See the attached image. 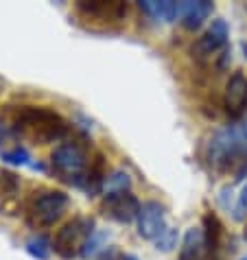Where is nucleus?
<instances>
[{"label":"nucleus","mask_w":247,"mask_h":260,"mask_svg":"<svg viewBox=\"0 0 247 260\" xmlns=\"http://www.w3.org/2000/svg\"><path fill=\"white\" fill-rule=\"evenodd\" d=\"M201 157L214 173H232L234 182L247 179V134L243 127L228 125L210 134L201 147Z\"/></svg>","instance_id":"obj_1"},{"label":"nucleus","mask_w":247,"mask_h":260,"mask_svg":"<svg viewBox=\"0 0 247 260\" xmlns=\"http://www.w3.org/2000/svg\"><path fill=\"white\" fill-rule=\"evenodd\" d=\"M13 129L18 138H26L35 144L59 142L70 134L68 120L44 105L18 107V112L13 114Z\"/></svg>","instance_id":"obj_2"},{"label":"nucleus","mask_w":247,"mask_h":260,"mask_svg":"<svg viewBox=\"0 0 247 260\" xmlns=\"http://www.w3.org/2000/svg\"><path fill=\"white\" fill-rule=\"evenodd\" d=\"M50 166H53V173L61 182L81 190L85 173H88L90 166L88 151L79 140H64L50 151Z\"/></svg>","instance_id":"obj_3"},{"label":"nucleus","mask_w":247,"mask_h":260,"mask_svg":"<svg viewBox=\"0 0 247 260\" xmlns=\"http://www.w3.org/2000/svg\"><path fill=\"white\" fill-rule=\"evenodd\" d=\"M97 232V223L92 216H75L66 221L53 236V251L61 260H75L81 256L85 243Z\"/></svg>","instance_id":"obj_4"},{"label":"nucleus","mask_w":247,"mask_h":260,"mask_svg":"<svg viewBox=\"0 0 247 260\" xmlns=\"http://www.w3.org/2000/svg\"><path fill=\"white\" fill-rule=\"evenodd\" d=\"M70 206V197L64 190H40L28 204L26 223L35 230L50 228L66 214Z\"/></svg>","instance_id":"obj_5"},{"label":"nucleus","mask_w":247,"mask_h":260,"mask_svg":"<svg viewBox=\"0 0 247 260\" xmlns=\"http://www.w3.org/2000/svg\"><path fill=\"white\" fill-rule=\"evenodd\" d=\"M140 201L132 190H122V192H107L103 201H101V212L107 219H112L120 225H129L136 223L138 212H140Z\"/></svg>","instance_id":"obj_6"},{"label":"nucleus","mask_w":247,"mask_h":260,"mask_svg":"<svg viewBox=\"0 0 247 260\" xmlns=\"http://www.w3.org/2000/svg\"><path fill=\"white\" fill-rule=\"evenodd\" d=\"M169 228L166 225V210L160 201H144L140 206V212H138L136 219V232L142 241H151L153 243L156 238Z\"/></svg>","instance_id":"obj_7"},{"label":"nucleus","mask_w":247,"mask_h":260,"mask_svg":"<svg viewBox=\"0 0 247 260\" xmlns=\"http://www.w3.org/2000/svg\"><path fill=\"white\" fill-rule=\"evenodd\" d=\"M228 40H230V26L223 18H214L208 24V28L203 31L193 44V55L197 57H210L219 50L228 48Z\"/></svg>","instance_id":"obj_8"},{"label":"nucleus","mask_w":247,"mask_h":260,"mask_svg":"<svg viewBox=\"0 0 247 260\" xmlns=\"http://www.w3.org/2000/svg\"><path fill=\"white\" fill-rule=\"evenodd\" d=\"M223 110L230 118L243 120L247 114V77L241 70L228 79L223 90Z\"/></svg>","instance_id":"obj_9"},{"label":"nucleus","mask_w":247,"mask_h":260,"mask_svg":"<svg viewBox=\"0 0 247 260\" xmlns=\"http://www.w3.org/2000/svg\"><path fill=\"white\" fill-rule=\"evenodd\" d=\"M77 13L88 20H122L127 16V5L118 0H81L77 3Z\"/></svg>","instance_id":"obj_10"},{"label":"nucleus","mask_w":247,"mask_h":260,"mask_svg":"<svg viewBox=\"0 0 247 260\" xmlns=\"http://www.w3.org/2000/svg\"><path fill=\"white\" fill-rule=\"evenodd\" d=\"M214 5L212 0H181V11H179V24L186 31H197L201 24L212 16Z\"/></svg>","instance_id":"obj_11"},{"label":"nucleus","mask_w":247,"mask_h":260,"mask_svg":"<svg viewBox=\"0 0 247 260\" xmlns=\"http://www.w3.org/2000/svg\"><path fill=\"white\" fill-rule=\"evenodd\" d=\"M201 230H203V241H206L208 258L219 260L223 251V241H225V228L221 219L214 212H206L201 219Z\"/></svg>","instance_id":"obj_12"},{"label":"nucleus","mask_w":247,"mask_h":260,"mask_svg":"<svg viewBox=\"0 0 247 260\" xmlns=\"http://www.w3.org/2000/svg\"><path fill=\"white\" fill-rule=\"evenodd\" d=\"M138 7L153 22H164V24L179 22L181 3H173V0H140Z\"/></svg>","instance_id":"obj_13"},{"label":"nucleus","mask_w":247,"mask_h":260,"mask_svg":"<svg viewBox=\"0 0 247 260\" xmlns=\"http://www.w3.org/2000/svg\"><path fill=\"white\" fill-rule=\"evenodd\" d=\"M179 260H210L201 225L188 228L179 243Z\"/></svg>","instance_id":"obj_14"},{"label":"nucleus","mask_w":247,"mask_h":260,"mask_svg":"<svg viewBox=\"0 0 247 260\" xmlns=\"http://www.w3.org/2000/svg\"><path fill=\"white\" fill-rule=\"evenodd\" d=\"M105 179H107V169H105V155L103 153H94V157L90 160L88 173H85L83 179V192L88 197H97L105 190Z\"/></svg>","instance_id":"obj_15"},{"label":"nucleus","mask_w":247,"mask_h":260,"mask_svg":"<svg viewBox=\"0 0 247 260\" xmlns=\"http://www.w3.org/2000/svg\"><path fill=\"white\" fill-rule=\"evenodd\" d=\"M24 249H26L33 258H38V260H48L50 251H53V243H50L44 234H38V236H31V238H28V241L24 243Z\"/></svg>","instance_id":"obj_16"},{"label":"nucleus","mask_w":247,"mask_h":260,"mask_svg":"<svg viewBox=\"0 0 247 260\" xmlns=\"http://www.w3.org/2000/svg\"><path fill=\"white\" fill-rule=\"evenodd\" d=\"M179 243H181V236H179V230L177 228H166L162 234H160L153 245H156V249L158 251H162V254H169V251H173L175 247H179Z\"/></svg>","instance_id":"obj_17"},{"label":"nucleus","mask_w":247,"mask_h":260,"mask_svg":"<svg viewBox=\"0 0 247 260\" xmlns=\"http://www.w3.org/2000/svg\"><path fill=\"white\" fill-rule=\"evenodd\" d=\"M107 249V232H94V236L85 243V247L81 251V260H90V258H99L103 251Z\"/></svg>","instance_id":"obj_18"},{"label":"nucleus","mask_w":247,"mask_h":260,"mask_svg":"<svg viewBox=\"0 0 247 260\" xmlns=\"http://www.w3.org/2000/svg\"><path fill=\"white\" fill-rule=\"evenodd\" d=\"M132 186V179L122 169H114L112 173H107V179H105V194L107 192H122V190H129Z\"/></svg>","instance_id":"obj_19"},{"label":"nucleus","mask_w":247,"mask_h":260,"mask_svg":"<svg viewBox=\"0 0 247 260\" xmlns=\"http://www.w3.org/2000/svg\"><path fill=\"white\" fill-rule=\"evenodd\" d=\"M0 157H3V162L11 164V166H31V153L20 147V144H16V147H11L9 151H5V153H0Z\"/></svg>","instance_id":"obj_20"},{"label":"nucleus","mask_w":247,"mask_h":260,"mask_svg":"<svg viewBox=\"0 0 247 260\" xmlns=\"http://www.w3.org/2000/svg\"><path fill=\"white\" fill-rule=\"evenodd\" d=\"M232 219H234L236 223H243L247 219V182L243 184V188H241V192H238L234 206H232Z\"/></svg>","instance_id":"obj_21"},{"label":"nucleus","mask_w":247,"mask_h":260,"mask_svg":"<svg viewBox=\"0 0 247 260\" xmlns=\"http://www.w3.org/2000/svg\"><path fill=\"white\" fill-rule=\"evenodd\" d=\"M16 138H18V134L13 129V125H7L5 120H0V153L9 151V142H13Z\"/></svg>","instance_id":"obj_22"},{"label":"nucleus","mask_w":247,"mask_h":260,"mask_svg":"<svg viewBox=\"0 0 247 260\" xmlns=\"http://www.w3.org/2000/svg\"><path fill=\"white\" fill-rule=\"evenodd\" d=\"M219 204L223 210H230L232 212V188L230 186H223L221 192H219Z\"/></svg>","instance_id":"obj_23"},{"label":"nucleus","mask_w":247,"mask_h":260,"mask_svg":"<svg viewBox=\"0 0 247 260\" xmlns=\"http://www.w3.org/2000/svg\"><path fill=\"white\" fill-rule=\"evenodd\" d=\"M118 258H120L118 249H116V247H107L103 254H101L99 258H94V260H118Z\"/></svg>","instance_id":"obj_24"},{"label":"nucleus","mask_w":247,"mask_h":260,"mask_svg":"<svg viewBox=\"0 0 247 260\" xmlns=\"http://www.w3.org/2000/svg\"><path fill=\"white\" fill-rule=\"evenodd\" d=\"M120 260H138V258L132 254H120Z\"/></svg>","instance_id":"obj_25"},{"label":"nucleus","mask_w":247,"mask_h":260,"mask_svg":"<svg viewBox=\"0 0 247 260\" xmlns=\"http://www.w3.org/2000/svg\"><path fill=\"white\" fill-rule=\"evenodd\" d=\"M241 48H243V53H245V57H247V42H243Z\"/></svg>","instance_id":"obj_26"},{"label":"nucleus","mask_w":247,"mask_h":260,"mask_svg":"<svg viewBox=\"0 0 247 260\" xmlns=\"http://www.w3.org/2000/svg\"><path fill=\"white\" fill-rule=\"evenodd\" d=\"M241 260H247V256H243V258H241Z\"/></svg>","instance_id":"obj_27"}]
</instances>
